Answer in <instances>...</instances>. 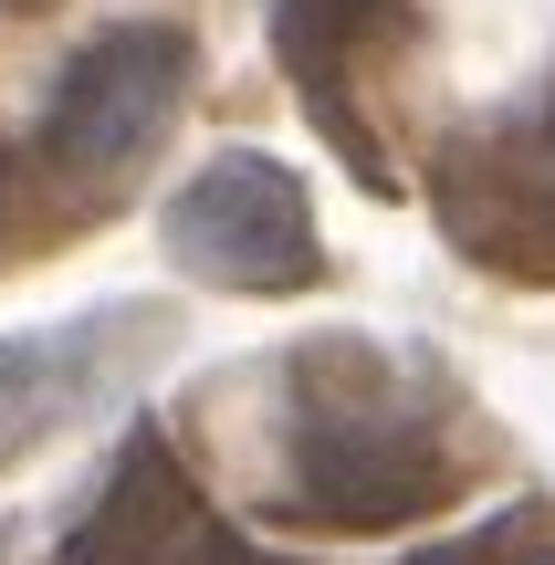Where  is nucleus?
Segmentation results:
<instances>
[{
  "label": "nucleus",
  "mask_w": 555,
  "mask_h": 565,
  "mask_svg": "<svg viewBox=\"0 0 555 565\" xmlns=\"http://www.w3.org/2000/svg\"><path fill=\"white\" fill-rule=\"evenodd\" d=\"M461 492L451 387L367 335H314L284 356V482L273 513L305 534H398Z\"/></svg>",
  "instance_id": "nucleus-1"
},
{
  "label": "nucleus",
  "mask_w": 555,
  "mask_h": 565,
  "mask_svg": "<svg viewBox=\"0 0 555 565\" xmlns=\"http://www.w3.org/2000/svg\"><path fill=\"white\" fill-rule=\"evenodd\" d=\"M189 74H200V42L179 21H105L95 42H74V63L53 74L32 126V158L42 179L63 189H116L147 168V147L179 126Z\"/></svg>",
  "instance_id": "nucleus-2"
},
{
  "label": "nucleus",
  "mask_w": 555,
  "mask_h": 565,
  "mask_svg": "<svg viewBox=\"0 0 555 565\" xmlns=\"http://www.w3.org/2000/svg\"><path fill=\"white\" fill-rule=\"evenodd\" d=\"M168 263L221 282V294H305L325 282V231H314V200L284 158L263 147H221L200 158L158 210Z\"/></svg>",
  "instance_id": "nucleus-3"
},
{
  "label": "nucleus",
  "mask_w": 555,
  "mask_h": 565,
  "mask_svg": "<svg viewBox=\"0 0 555 565\" xmlns=\"http://www.w3.org/2000/svg\"><path fill=\"white\" fill-rule=\"evenodd\" d=\"M440 231L514 282H555V105L440 158Z\"/></svg>",
  "instance_id": "nucleus-4"
},
{
  "label": "nucleus",
  "mask_w": 555,
  "mask_h": 565,
  "mask_svg": "<svg viewBox=\"0 0 555 565\" xmlns=\"http://www.w3.org/2000/svg\"><path fill=\"white\" fill-rule=\"evenodd\" d=\"M53 565H263V555L200 503L179 450H168L158 429H137V440L116 450V471H105V492L84 503V524L63 534Z\"/></svg>",
  "instance_id": "nucleus-5"
},
{
  "label": "nucleus",
  "mask_w": 555,
  "mask_h": 565,
  "mask_svg": "<svg viewBox=\"0 0 555 565\" xmlns=\"http://www.w3.org/2000/svg\"><path fill=\"white\" fill-rule=\"evenodd\" d=\"M168 324L147 303H95L74 324H42V335H0V461H21L32 440H53L63 419L116 387L126 345H158Z\"/></svg>",
  "instance_id": "nucleus-6"
}]
</instances>
